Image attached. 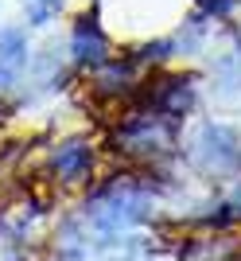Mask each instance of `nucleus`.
<instances>
[{
	"label": "nucleus",
	"mask_w": 241,
	"mask_h": 261,
	"mask_svg": "<svg viewBox=\"0 0 241 261\" xmlns=\"http://www.w3.org/2000/svg\"><path fill=\"white\" fill-rule=\"evenodd\" d=\"M179 148L202 179H241V129L230 121H198Z\"/></svg>",
	"instance_id": "1"
},
{
	"label": "nucleus",
	"mask_w": 241,
	"mask_h": 261,
	"mask_svg": "<svg viewBox=\"0 0 241 261\" xmlns=\"http://www.w3.org/2000/svg\"><path fill=\"white\" fill-rule=\"evenodd\" d=\"M237 4H241V0H195V12H202V16L214 20V23H222V20H230V16H233Z\"/></svg>",
	"instance_id": "12"
},
{
	"label": "nucleus",
	"mask_w": 241,
	"mask_h": 261,
	"mask_svg": "<svg viewBox=\"0 0 241 261\" xmlns=\"http://www.w3.org/2000/svg\"><path fill=\"white\" fill-rule=\"evenodd\" d=\"M144 82V66L132 59L129 51L113 55L109 63H101L98 70H89V94L105 106H120V101H132L136 90Z\"/></svg>",
	"instance_id": "5"
},
{
	"label": "nucleus",
	"mask_w": 241,
	"mask_h": 261,
	"mask_svg": "<svg viewBox=\"0 0 241 261\" xmlns=\"http://www.w3.org/2000/svg\"><path fill=\"white\" fill-rule=\"evenodd\" d=\"M47 172L51 179L63 187H82V184H94L98 175V148L89 137H66L51 148L47 156Z\"/></svg>",
	"instance_id": "6"
},
{
	"label": "nucleus",
	"mask_w": 241,
	"mask_h": 261,
	"mask_svg": "<svg viewBox=\"0 0 241 261\" xmlns=\"http://www.w3.org/2000/svg\"><path fill=\"white\" fill-rule=\"evenodd\" d=\"M198 106H202V90H198L195 74H183V70H152V78H144L132 109H152L160 117H171L183 125L187 117H195Z\"/></svg>",
	"instance_id": "3"
},
{
	"label": "nucleus",
	"mask_w": 241,
	"mask_h": 261,
	"mask_svg": "<svg viewBox=\"0 0 241 261\" xmlns=\"http://www.w3.org/2000/svg\"><path fill=\"white\" fill-rule=\"evenodd\" d=\"M171 35V47H175V59H195V55L210 51V39H214V20H206L202 12H191L175 23Z\"/></svg>",
	"instance_id": "9"
},
{
	"label": "nucleus",
	"mask_w": 241,
	"mask_h": 261,
	"mask_svg": "<svg viewBox=\"0 0 241 261\" xmlns=\"http://www.w3.org/2000/svg\"><path fill=\"white\" fill-rule=\"evenodd\" d=\"M101 261H113V257H101Z\"/></svg>",
	"instance_id": "13"
},
{
	"label": "nucleus",
	"mask_w": 241,
	"mask_h": 261,
	"mask_svg": "<svg viewBox=\"0 0 241 261\" xmlns=\"http://www.w3.org/2000/svg\"><path fill=\"white\" fill-rule=\"evenodd\" d=\"M32 63V35L23 23H0V98L23 82V70Z\"/></svg>",
	"instance_id": "7"
},
{
	"label": "nucleus",
	"mask_w": 241,
	"mask_h": 261,
	"mask_svg": "<svg viewBox=\"0 0 241 261\" xmlns=\"http://www.w3.org/2000/svg\"><path fill=\"white\" fill-rule=\"evenodd\" d=\"M66 59L74 70H98L101 63L113 59V35L101 20V4H89L86 12H78L66 35Z\"/></svg>",
	"instance_id": "4"
},
{
	"label": "nucleus",
	"mask_w": 241,
	"mask_h": 261,
	"mask_svg": "<svg viewBox=\"0 0 241 261\" xmlns=\"http://www.w3.org/2000/svg\"><path fill=\"white\" fill-rule=\"evenodd\" d=\"M210 207L214 211H202V215H198V222H202L206 230L241 226V179H233V187L218 199V203H210Z\"/></svg>",
	"instance_id": "10"
},
{
	"label": "nucleus",
	"mask_w": 241,
	"mask_h": 261,
	"mask_svg": "<svg viewBox=\"0 0 241 261\" xmlns=\"http://www.w3.org/2000/svg\"><path fill=\"white\" fill-rule=\"evenodd\" d=\"M66 47H43V51H32V63L23 70V86H32L35 94H55L66 82Z\"/></svg>",
	"instance_id": "8"
},
{
	"label": "nucleus",
	"mask_w": 241,
	"mask_h": 261,
	"mask_svg": "<svg viewBox=\"0 0 241 261\" xmlns=\"http://www.w3.org/2000/svg\"><path fill=\"white\" fill-rule=\"evenodd\" d=\"M179 144H183V125L171 117H160L152 109H132L113 129V148L136 164H160L175 156Z\"/></svg>",
	"instance_id": "2"
},
{
	"label": "nucleus",
	"mask_w": 241,
	"mask_h": 261,
	"mask_svg": "<svg viewBox=\"0 0 241 261\" xmlns=\"http://www.w3.org/2000/svg\"><path fill=\"white\" fill-rule=\"evenodd\" d=\"M20 8L27 28H51L58 20V12L66 8V0H20Z\"/></svg>",
	"instance_id": "11"
}]
</instances>
